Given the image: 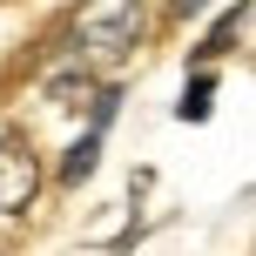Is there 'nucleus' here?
I'll return each instance as SVG.
<instances>
[{
	"mask_svg": "<svg viewBox=\"0 0 256 256\" xmlns=\"http://www.w3.org/2000/svg\"><path fill=\"white\" fill-rule=\"evenodd\" d=\"M68 34L81 61H128L148 40V0H81Z\"/></svg>",
	"mask_w": 256,
	"mask_h": 256,
	"instance_id": "obj_1",
	"label": "nucleus"
},
{
	"mask_svg": "<svg viewBox=\"0 0 256 256\" xmlns=\"http://www.w3.org/2000/svg\"><path fill=\"white\" fill-rule=\"evenodd\" d=\"M40 196V155L27 142H0V222L27 216Z\"/></svg>",
	"mask_w": 256,
	"mask_h": 256,
	"instance_id": "obj_2",
	"label": "nucleus"
},
{
	"mask_svg": "<svg viewBox=\"0 0 256 256\" xmlns=\"http://www.w3.org/2000/svg\"><path fill=\"white\" fill-rule=\"evenodd\" d=\"M102 135H108V128H94V122L74 135V148L61 155V182H88V176H94V162H102Z\"/></svg>",
	"mask_w": 256,
	"mask_h": 256,
	"instance_id": "obj_3",
	"label": "nucleus"
},
{
	"mask_svg": "<svg viewBox=\"0 0 256 256\" xmlns=\"http://www.w3.org/2000/svg\"><path fill=\"white\" fill-rule=\"evenodd\" d=\"M243 20H250V0H236V7L222 14L216 27H209V40H202V61H216V54H222V48L236 40V27H243Z\"/></svg>",
	"mask_w": 256,
	"mask_h": 256,
	"instance_id": "obj_4",
	"label": "nucleus"
},
{
	"mask_svg": "<svg viewBox=\"0 0 256 256\" xmlns=\"http://www.w3.org/2000/svg\"><path fill=\"white\" fill-rule=\"evenodd\" d=\"M209 94H216V74H209V68H202V74H196L189 88H182L176 115H182V122H202V115H209Z\"/></svg>",
	"mask_w": 256,
	"mask_h": 256,
	"instance_id": "obj_5",
	"label": "nucleus"
},
{
	"mask_svg": "<svg viewBox=\"0 0 256 256\" xmlns=\"http://www.w3.org/2000/svg\"><path fill=\"white\" fill-rule=\"evenodd\" d=\"M216 7V0H168V14H182V20H189V14H209Z\"/></svg>",
	"mask_w": 256,
	"mask_h": 256,
	"instance_id": "obj_6",
	"label": "nucleus"
}]
</instances>
